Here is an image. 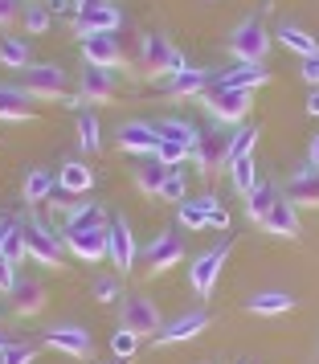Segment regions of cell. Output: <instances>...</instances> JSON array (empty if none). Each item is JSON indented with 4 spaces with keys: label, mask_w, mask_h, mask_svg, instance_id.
I'll return each instance as SVG.
<instances>
[{
    "label": "cell",
    "mask_w": 319,
    "mask_h": 364,
    "mask_svg": "<svg viewBox=\"0 0 319 364\" xmlns=\"http://www.w3.org/2000/svg\"><path fill=\"white\" fill-rule=\"evenodd\" d=\"M29 90L25 86H4L0 82V119H9V123H29L33 119V107H29Z\"/></svg>",
    "instance_id": "22"
},
{
    "label": "cell",
    "mask_w": 319,
    "mask_h": 364,
    "mask_svg": "<svg viewBox=\"0 0 319 364\" xmlns=\"http://www.w3.org/2000/svg\"><path fill=\"white\" fill-rule=\"evenodd\" d=\"M286 197L295 205H319V168L311 160L303 168H295V176L286 181Z\"/></svg>",
    "instance_id": "20"
},
{
    "label": "cell",
    "mask_w": 319,
    "mask_h": 364,
    "mask_svg": "<svg viewBox=\"0 0 319 364\" xmlns=\"http://www.w3.org/2000/svg\"><path fill=\"white\" fill-rule=\"evenodd\" d=\"M111 221H107V209H102L99 200H82L74 213L66 217V230H107Z\"/></svg>",
    "instance_id": "26"
},
{
    "label": "cell",
    "mask_w": 319,
    "mask_h": 364,
    "mask_svg": "<svg viewBox=\"0 0 319 364\" xmlns=\"http://www.w3.org/2000/svg\"><path fill=\"white\" fill-rule=\"evenodd\" d=\"M0 66H9V70H29L33 66V58H29V41H21V37H4V41H0Z\"/></svg>",
    "instance_id": "33"
},
{
    "label": "cell",
    "mask_w": 319,
    "mask_h": 364,
    "mask_svg": "<svg viewBox=\"0 0 319 364\" xmlns=\"http://www.w3.org/2000/svg\"><path fill=\"white\" fill-rule=\"evenodd\" d=\"M160 197L185 205V200H188V176H185V168H172L168 181H164V188H160Z\"/></svg>",
    "instance_id": "39"
},
{
    "label": "cell",
    "mask_w": 319,
    "mask_h": 364,
    "mask_svg": "<svg viewBox=\"0 0 319 364\" xmlns=\"http://www.w3.org/2000/svg\"><path fill=\"white\" fill-rule=\"evenodd\" d=\"M229 250H234V242L225 237L217 250H205L201 258L188 266V282H193V291H197L201 299L217 287V274H221V266H225V258H229Z\"/></svg>",
    "instance_id": "6"
},
{
    "label": "cell",
    "mask_w": 319,
    "mask_h": 364,
    "mask_svg": "<svg viewBox=\"0 0 319 364\" xmlns=\"http://www.w3.org/2000/svg\"><path fill=\"white\" fill-rule=\"evenodd\" d=\"M21 233H25V246H29V258H37L41 266H62V242L53 237L41 221H21Z\"/></svg>",
    "instance_id": "9"
},
{
    "label": "cell",
    "mask_w": 319,
    "mask_h": 364,
    "mask_svg": "<svg viewBox=\"0 0 319 364\" xmlns=\"http://www.w3.org/2000/svg\"><path fill=\"white\" fill-rule=\"evenodd\" d=\"M107 233H111V262L119 266V274H127L135 266V254H139V246H135V233L131 225H127V217H115L111 225H107Z\"/></svg>",
    "instance_id": "13"
},
{
    "label": "cell",
    "mask_w": 319,
    "mask_h": 364,
    "mask_svg": "<svg viewBox=\"0 0 319 364\" xmlns=\"http://www.w3.org/2000/svg\"><path fill=\"white\" fill-rule=\"evenodd\" d=\"M197 164L201 172H217V168H229V135L225 132H201L197 139Z\"/></svg>",
    "instance_id": "15"
},
{
    "label": "cell",
    "mask_w": 319,
    "mask_h": 364,
    "mask_svg": "<svg viewBox=\"0 0 319 364\" xmlns=\"http://www.w3.org/2000/svg\"><path fill=\"white\" fill-rule=\"evenodd\" d=\"M307 115H319V86H311V95H307Z\"/></svg>",
    "instance_id": "49"
},
{
    "label": "cell",
    "mask_w": 319,
    "mask_h": 364,
    "mask_svg": "<svg viewBox=\"0 0 319 364\" xmlns=\"http://www.w3.org/2000/svg\"><path fill=\"white\" fill-rule=\"evenodd\" d=\"M50 9H53V13H66V9H70V0H50Z\"/></svg>",
    "instance_id": "51"
},
{
    "label": "cell",
    "mask_w": 319,
    "mask_h": 364,
    "mask_svg": "<svg viewBox=\"0 0 319 364\" xmlns=\"http://www.w3.org/2000/svg\"><path fill=\"white\" fill-rule=\"evenodd\" d=\"M41 344L50 348V352L74 356V360H86V356L94 352V340H90V331L78 328V323H62V328H50L45 336H41Z\"/></svg>",
    "instance_id": "5"
},
{
    "label": "cell",
    "mask_w": 319,
    "mask_h": 364,
    "mask_svg": "<svg viewBox=\"0 0 319 364\" xmlns=\"http://www.w3.org/2000/svg\"><path fill=\"white\" fill-rule=\"evenodd\" d=\"M78 9H99V4H111V0H74Z\"/></svg>",
    "instance_id": "50"
},
{
    "label": "cell",
    "mask_w": 319,
    "mask_h": 364,
    "mask_svg": "<svg viewBox=\"0 0 319 364\" xmlns=\"http://www.w3.org/2000/svg\"><path fill=\"white\" fill-rule=\"evenodd\" d=\"M53 188H58V184H53L50 172H45V168H33V172L25 176V184H21V197L29 200V205H41V200H50Z\"/></svg>",
    "instance_id": "32"
},
{
    "label": "cell",
    "mask_w": 319,
    "mask_h": 364,
    "mask_svg": "<svg viewBox=\"0 0 319 364\" xmlns=\"http://www.w3.org/2000/svg\"><path fill=\"white\" fill-rule=\"evenodd\" d=\"M213 74H209V70H180V74H172L168 82H164V95H168V99H197V95H209V90H213Z\"/></svg>",
    "instance_id": "14"
},
{
    "label": "cell",
    "mask_w": 319,
    "mask_h": 364,
    "mask_svg": "<svg viewBox=\"0 0 319 364\" xmlns=\"http://www.w3.org/2000/svg\"><path fill=\"white\" fill-rule=\"evenodd\" d=\"M50 205H53V209H66V213H74V209H78V200H74V193H66L62 184H58V188L50 193Z\"/></svg>",
    "instance_id": "45"
},
{
    "label": "cell",
    "mask_w": 319,
    "mask_h": 364,
    "mask_svg": "<svg viewBox=\"0 0 319 364\" xmlns=\"http://www.w3.org/2000/svg\"><path fill=\"white\" fill-rule=\"evenodd\" d=\"M78 144H82L86 156H94L102 148V135H99V115L94 111H78Z\"/></svg>",
    "instance_id": "34"
},
{
    "label": "cell",
    "mask_w": 319,
    "mask_h": 364,
    "mask_svg": "<svg viewBox=\"0 0 319 364\" xmlns=\"http://www.w3.org/2000/svg\"><path fill=\"white\" fill-rule=\"evenodd\" d=\"M82 58H86V66L115 70L123 62V50H119L115 33H90V37H82Z\"/></svg>",
    "instance_id": "17"
},
{
    "label": "cell",
    "mask_w": 319,
    "mask_h": 364,
    "mask_svg": "<svg viewBox=\"0 0 319 364\" xmlns=\"http://www.w3.org/2000/svg\"><path fill=\"white\" fill-rule=\"evenodd\" d=\"M229 53H234L237 62H266V53H270L266 25L258 17H246L234 33H229Z\"/></svg>",
    "instance_id": "2"
},
{
    "label": "cell",
    "mask_w": 319,
    "mask_h": 364,
    "mask_svg": "<svg viewBox=\"0 0 319 364\" xmlns=\"http://www.w3.org/2000/svg\"><path fill=\"white\" fill-rule=\"evenodd\" d=\"M209 328V311H185V315H176L172 323H164L160 328V336H156V344H185V340H197L201 331Z\"/></svg>",
    "instance_id": "12"
},
{
    "label": "cell",
    "mask_w": 319,
    "mask_h": 364,
    "mask_svg": "<svg viewBox=\"0 0 319 364\" xmlns=\"http://www.w3.org/2000/svg\"><path fill=\"white\" fill-rule=\"evenodd\" d=\"M279 41H283L286 50H295L299 53V58H311V53H319V46H315V37L307 33V29H299V25H295V21H283V25H279Z\"/></svg>",
    "instance_id": "27"
},
{
    "label": "cell",
    "mask_w": 319,
    "mask_h": 364,
    "mask_svg": "<svg viewBox=\"0 0 319 364\" xmlns=\"http://www.w3.org/2000/svg\"><path fill=\"white\" fill-rule=\"evenodd\" d=\"M58 184H62L66 193H74V197H82V193L94 188V172L86 168V160H66L62 172H58Z\"/></svg>",
    "instance_id": "24"
},
{
    "label": "cell",
    "mask_w": 319,
    "mask_h": 364,
    "mask_svg": "<svg viewBox=\"0 0 319 364\" xmlns=\"http://www.w3.org/2000/svg\"><path fill=\"white\" fill-rule=\"evenodd\" d=\"M45 29H50V4H29L25 9V33L41 37Z\"/></svg>",
    "instance_id": "41"
},
{
    "label": "cell",
    "mask_w": 319,
    "mask_h": 364,
    "mask_svg": "<svg viewBox=\"0 0 319 364\" xmlns=\"http://www.w3.org/2000/svg\"><path fill=\"white\" fill-rule=\"evenodd\" d=\"M180 258H185V246H180V237L168 233V230L148 246V270L151 274H164V270H172V266H180Z\"/></svg>",
    "instance_id": "18"
},
{
    "label": "cell",
    "mask_w": 319,
    "mask_h": 364,
    "mask_svg": "<svg viewBox=\"0 0 319 364\" xmlns=\"http://www.w3.org/2000/svg\"><path fill=\"white\" fill-rule=\"evenodd\" d=\"M311 164L319 168V135H315V139H311Z\"/></svg>",
    "instance_id": "52"
},
{
    "label": "cell",
    "mask_w": 319,
    "mask_h": 364,
    "mask_svg": "<svg viewBox=\"0 0 319 364\" xmlns=\"http://www.w3.org/2000/svg\"><path fill=\"white\" fill-rule=\"evenodd\" d=\"M156 127H160V135H164V139H176V144H185L188 151H197V139H201V132H197V127H193L188 119L168 115V119H160Z\"/></svg>",
    "instance_id": "30"
},
{
    "label": "cell",
    "mask_w": 319,
    "mask_h": 364,
    "mask_svg": "<svg viewBox=\"0 0 319 364\" xmlns=\"http://www.w3.org/2000/svg\"><path fill=\"white\" fill-rule=\"evenodd\" d=\"M4 258L13 266H21L29 258V246H25V233H21V221H9V233H4V250H0Z\"/></svg>",
    "instance_id": "35"
},
{
    "label": "cell",
    "mask_w": 319,
    "mask_h": 364,
    "mask_svg": "<svg viewBox=\"0 0 319 364\" xmlns=\"http://www.w3.org/2000/svg\"><path fill=\"white\" fill-rule=\"evenodd\" d=\"M254 144H258V127H234L229 132V160H237V156H254Z\"/></svg>",
    "instance_id": "37"
},
{
    "label": "cell",
    "mask_w": 319,
    "mask_h": 364,
    "mask_svg": "<svg viewBox=\"0 0 319 364\" xmlns=\"http://www.w3.org/2000/svg\"><path fill=\"white\" fill-rule=\"evenodd\" d=\"M4 348H9V344H4V331H0V352H4Z\"/></svg>",
    "instance_id": "53"
},
{
    "label": "cell",
    "mask_w": 319,
    "mask_h": 364,
    "mask_svg": "<svg viewBox=\"0 0 319 364\" xmlns=\"http://www.w3.org/2000/svg\"><path fill=\"white\" fill-rule=\"evenodd\" d=\"M21 13V0H0V29H9Z\"/></svg>",
    "instance_id": "46"
},
{
    "label": "cell",
    "mask_w": 319,
    "mask_h": 364,
    "mask_svg": "<svg viewBox=\"0 0 319 364\" xmlns=\"http://www.w3.org/2000/svg\"><path fill=\"white\" fill-rule=\"evenodd\" d=\"M168 164H160L156 156H144V164L135 168V184H139V193H148V197H160V188L168 181Z\"/></svg>",
    "instance_id": "25"
},
{
    "label": "cell",
    "mask_w": 319,
    "mask_h": 364,
    "mask_svg": "<svg viewBox=\"0 0 319 364\" xmlns=\"http://www.w3.org/2000/svg\"><path fill=\"white\" fill-rule=\"evenodd\" d=\"M246 307H250L254 315H266L270 319V315H286L291 307H295V299L286 295V291H262V295H254Z\"/></svg>",
    "instance_id": "29"
},
{
    "label": "cell",
    "mask_w": 319,
    "mask_h": 364,
    "mask_svg": "<svg viewBox=\"0 0 319 364\" xmlns=\"http://www.w3.org/2000/svg\"><path fill=\"white\" fill-rule=\"evenodd\" d=\"M303 78H307V86H319V53H311V58H303Z\"/></svg>",
    "instance_id": "47"
},
{
    "label": "cell",
    "mask_w": 319,
    "mask_h": 364,
    "mask_svg": "<svg viewBox=\"0 0 319 364\" xmlns=\"http://www.w3.org/2000/svg\"><path fill=\"white\" fill-rule=\"evenodd\" d=\"M279 200V184H270V181H258V188H254L250 197H246V217L250 221H266V213H270V205Z\"/></svg>",
    "instance_id": "28"
},
{
    "label": "cell",
    "mask_w": 319,
    "mask_h": 364,
    "mask_svg": "<svg viewBox=\"0 0 319 364\" xmlns=\"http://www.w3.org/2000/svg\"><path fill=\"white\" fill-rule=\"evenodd\" d=\"M9 299H13V311L17 315H37L45 307V287H41V279H25L21 274L17 287L9 291Z\"/></svg>",
    "instance_id": "23"
},
{
    "label": "cell",
    "mask_w": 319,
    "mask_h": 364,
    "mask_svg": "<svg viewBox=\"0 0 319 364\" xmlns=\"http://www.w3.org/2000/svg\"><path fill=\"white\" fill-rule=\"evenodd\" d=\"M37 348L33 344H9L4 348V364H33Z\"/></svg>",
    "instance_id": "42"
},
{
    "label": "cell",
    "mask_w": 319,
    "mask_h": 364,
    "mask_svg": "<svg viewBox=\"0 0 319 364\" xmlns=\"http://www.w3.org/2000/svg\"><path fill=\"white\" fill-rule=\"evenodd\" d=\"M119 319H123V328H131L135 336H160V328H164L160 307H156L151 299H144V295L123 299V311H119Z\"/></svg>",
    "instance_id": "7"
},
{
    "label": "cell",
    "mask_w": 319,
    "mask_h": 364,
    "mask_svg": "<svg viewBox=\"0 0 319 364\" xmlns=\"http://www.w3.org/2000/svg\"><path fill=\"white\" fill-rule=\"evenodd\" d=\"M139 62H144V70H148L151 78H172V74L188 70L185 53L176 50L164 33H148L139 41Z\"/></svg>",
    "instance_id": "1"
},
{
    "label": "cell",
    "mask_w": 319,
    "mask_h": 364,
    "mask_svg": "<svg viewBox=\"0 0 319 364\" xmlns=\"http://www.w3.org/2000/svg\"><path fill=\"white\" fill-rule=\"evenodd\" d=\"M123 17H119L115 4H99V9H78L74 13V33L78 37H90V33H115Z\"/></svg>",
    "instance_id": "11"
},
{
    "label": "cell",
    "mask_w": 319,
    "mask_h": 364,
    "mask_svg": "<svg viewBox=\"0 0 319 364\" xmlns=\"http://www.w3.org/2000/svg\"><path fill=\"white\" fill-rule=\"evenodd\" d=\"M0 364H4V352H0Z\"/></svg>",
    "instance_id": "54"
},
{
    "label": "cell",
    "mask_w": 319,
    "mask_h": 364,
    "mask_svg": "<svg viewBox=\"0 0 319 364\" xmlns=\"http://www.w3.org/2000/svg\"><path fill=\"white\" fill-rule=\"evenodd\" d=\"M188 156H193V151H188L185 144H176V139H160V148H156V160L168 164V168H180Z\"/></svg>",
    "instance_id": "40"
},
{
    "label": "cell",
    "mask_w": 319,
    "mask_h": 364,
    "mask_svg": "<svg viewBox=\"0 0 319 364\" xmlns=\"http://www.w3.org/2000/svg\"><path fill=\"white\" fill-rule=\"evenodd\" d=\"M262 230L274 233V237H299V205L286 193H279V200L270 205L266 221H262Z\"/></svg>",
    "instance_id": "16"
},
{
    "label": "cell",
    "mask_w": 319,
    "mask_h": 364,
    "mask_svg": "<svg viewBox=\"0 0 319 364\" xmlns=\"http://www.w3.org/2000/svg\"><path fill=\"white\" fill-rule=\"evenodd\" d=\"M176 221L185 230H209V209L201 200H185V205H176Z\"/></svg>",
    "instance_id": "36"
},
{
    "label": "cell",
    "mask_w": 319,
    "mask_h": 364,
    "mask_svg": "<svg viewBox=\"0 0 319 364\" xmlns=\"http://www.w3.org/2000/svg\"><path fill=\"white\" fill-rule=\"evenodd\" d=\"M21 86L33 99H66V70L53 66V62H33L21 74Z\"/></svg>",
    "instance_id": "4"
},
{
    "label": "cell",
    "mask_w": 319,
    "mask_h": 364,
    "mask_svg": "<svg viewBox=\"0 0 319 364\" xmlns=\"http://www.w3.org/2000/svg\"><path fill=\"white\" fill-rule=\"evenodd\" d=\"M78 90H82V102H107L115 95V74L102 66H86L78 78Z\"/></svg>",
    "instance_id": "21"
},
{
    "label": "cell",
    "mask_w": 319,
    "mask_h": 364,
    "mask_svg": "<svg viewBox=\"0 0 319 364\" xmlns=\"http://www.w3.org/2000/svg\"><path fill=\"white\" fill-rule=\"evenodd\" d=\"M270 82L266 62H237L234 70H225L217 78V86H234V90H258V86Z\"/></svg>",
    "instance_id": "19"
},
{
    "label": "cell",
    "mask_w": 319,
    "mask_h": 364,
    "mask_svg": "<svg viewBox=\"0 0 319 364\" xmlns=\"http://www.w3.org/2000/svg\"><path fill=\"white\" fill-rule=\"evenodd\" d=\"M254 90H234V86H213L205 95V111L217 119V123H242L250 115Z\"/></svg>",
    "instance_id": "3"
},
{
    "label": "cell",
    "mask_w": 319,
    "mask_h": 364,
    "mask_svg": "<svg viewBox=\"0 0 319 364\" xmlns=\"http://www.w3.org/2000/svg\"><path fill=\"white\" fill-rule=\"evenodd\" d=\"M209 225H217V230H229V213H225V209H213V213H209Z\"/></svg>",
    "instance_id": "48"
},
{
    "label": "cell",
    "mask_w": 319,
    "mask_h": 364,
    "mask_svg": "<svg viewBox=\"0 0 319 364\" xmlns=\"http://www.w3.org/2000/svg\"><path fill=\"white\" fill-rule=\"evenodd\" d=\"M62 237H66V250L82 262L111 258V233L107 230H62Z\"/></svg>",
    "instance_id": "8"
},
{
    "label": "cell",
    "mask_w": 319,
    "mask_h": 364,
    "mask_svg": "<svg viewBox=\"0 0 319 364\" xmlns=\"http://www.w3.org/2000/svg\"><path fill=\"white\" fill-rule=\"evenodd\" d=\"M135 348H139V336H135L131 328H123V323H119V328L111 331V352H115L119 360H131Z\"/></svg>",
    "instance_id": "38"
},
{
    "label": "cell",
    "mask_w": 319,
    "mask_h": 364,
    "mask_svg": "<svg viewBox=\"0 0 319 364\" xmlns=\"http://www.w3.org/2000/svg\"><path fill=\"white\" fill-rule=\"evenodd\" d=\"M160 127L156 123H144V119H127L123 127H119V148L131 151V156H156L160 148Z\"/></svg>",
    "instance_id": "10"
},
{
    "label": "cell",
    "mask_w": 319,
    "mask_h": 364,
    "mask_svg": "<svg viewBox=\"0 0 319 364\" xmlns=\"http://www.w3.org/2000/svg\"><path fill=\"white\" fill-rule=\"evenodd\" d=\"M17 266L9 262V258H4V254H0V291H4V295H9V291H13V287H17Z\"/></svg>",
    "instance_id": "43"
},
{
    "label": "cell",
    "mask_w": 319,
    "mask_h": 364,
    "mask_svg": "<svg viewBox=\"0 0 319 364\" xmlns=\"http://www.w3.org/2000/svg\"><path fill=\"white\" fill-rule=\"evenodd\" d=\"M229 181L242 197H250L254 188H258V164H254V156H237L229 160Z\"/></svg>",
    "instance_id": "31"
},
{
    "label": "cell",
    "mask_w": 319,
    "mask_h": 364,
    "mask_svg": "<svg viewBox=\"0 0 319 364\" xmlns=\"http://www.w3.org/2000/svg\"><path fill=\"white\" fill-rule=\"evenodd\" d=\"M115 295H119L115 279H94V299H99V303H115Z\"/></svg>",
    "instance_id": "44"
}]
</instances>
